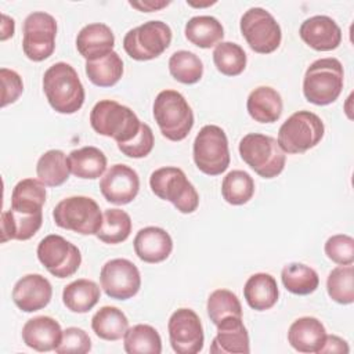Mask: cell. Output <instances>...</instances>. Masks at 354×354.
<instances>
[{
	"mask_svg": "<svg viewBox=\"0 0 354 354\" xmlns=\"http://www.w3.org/2000/svg\"><path fill=\"white\" fill-rule=\"evenodd\" d=\"M43 91L51 108L58 113H75L84 102V87L79 75L66 62H57L44 72Z\"/></svg>",
	"mask_w": 354,
	"mask_h": 354,
	"instance_id": "obj_1",
	"label": "cell"
},
{
	"mask_svg": "<svg viewBox=\"0 0 354 354\" xmlns=\"http://www.w3.org/2000/svg\"><path fill=\"white\" fill-rule=\"evenodd\" d=\"M344 72L337 58L326 57L314 61L303 79V94L315 105H329L337 100L343 90Z\"/></svg>",
	"mask_w": 354,
	"mask_h": 354,
	"instance_id": "obj_2",
	"label": "cell"
},
{
	"mask_svg": "<svg viewBox=\"0 0 354 354\" xmlns=\"http://www.w3.org/2000/svg\"><path fill=\"white\" fill-rule=\"evenodd\" d=\"M137 115L126 105L113 100L98 101L90 112V124L101 136L113 138L118 144L131 141L141 127Z\"/></svg>",
	"mask_w": 354,
	"mask_h": 354,
	"instance_id": "obj_3",
	"label": "cell"
},
{
	"mask_svg": "<svg viewBox=\"0 0 354 354\" xmlns=\"http://www.w3.org/2000/svg\"><path fill=\"white\" fill-rule=\"evenodd\" d=\"M152 112L162 136L170 141L184 140L194 126V112L176 90H162L153 101Z\"/></svg>",
	"mask_w": 354,
	"mask_h": 354,
	"instance_id": "obj_4",
	"label": "cell"
},
{
	"mask_svg": "<svg viewBox=\"0 0 354 354\" xmlns=\"http://www.w3.org/2000/svg\"><path fill=\"white\" fill-rule=\"evenodd\" d=\"M238 149L243 162L263 178H274L285 167L286 155L274 137L249 133L242 137Z\"/></svg>",
	"mask_w": 354,
	"mask_h": 354,
	"instance_id": "obj_5",
	"label": "cell"
},
{
	"mask_svg": "<svg viewBox=\"0 0 354 354\" xmlns=\"http://www.w3.org/2000/svg\"><path fill=\"white\" fill-rule=\"evenodd\" d=\"M149 187L158 198L171 202L180 213H194L199 205L195 187L178 167L166 166L153 170L149 176Z\"/></svg>",
	"mask_w": 354,
	"mask_h": 354,
	"instance_id": "obj_6",
	"label": "cell"
},
{
	"mask_svg": "<svg viewBox=\"0 0 354 354\" xmlns=\"http://www.w3.org/2000/svg\"><path fill=\"white\" fill-rule=\"evenodd\" d=\"M322 119L310 111L292 113L278 130V144L285 153H303L314 148L324 137Z\"/></svg>",
	"mask_w": 354,
	"mask_h": 354,
	"instance_id": "obj_7",
	"label": "cell"
},
{
	"mask_svg": "<svg viewBox=\"0 0 354 354\" xmlns=\"http://www.w3.org/2000/svg\"><path fill=\"white\" fill-rule=\"evenodd\" d=\"M53 218L59 228L82 235H95L102 224L98 203L83 195L69 196L58 202L53 210Z\"/></svg>",
	"mask_w": 354,
	"mask_h": 354,
	"instance_id": "obj_8",
	"label": "cell"
},
{
	"mask_svg": "<svg viewBox=\"0 0 354 354\" xmlns=\"http://www.w3.org/2000/svg\"><path fill=\"white\" fill-rule=\"evenodd\" d=\"M194 162L207 176H218L230 166L225 131L216 124L203 126L194 140Z\"/></svg>",
	"mask_w": 354,
	"mask_h": 354,
	"instance_id": "obj_9",
	"label": "cell"
},
{
	"mask_svg": "<svg viewBox=\"0 0 354 354\" xmlns=\"http://www.w3.org/2000/svg\"><path fill=\"white\" fill-rule=\"evenodd\" d=\"M171 36V29L166 22L148 21L124 35L123 48L136 61H149L166 51Z\"/></svg>",
	"mask_w": 354,
	"mask_h": 354,
	"instance_id": "obj_10",
	"label": "cell"
},
{
	"mask_svg": "<svg viewBox=\"0 0 354 354\" xmlns=\"http://www.w3.org/2000/svg\"><path fill=\"white\" fill-rule=\"evenodd\" d=\"M239 28L249 47L259 54H270L281 44L282 32L279 24L261 7H252L245 11L241 17Z\"/></svg>",
	"mask_w": 354,
	"mask_h": 354,
	"instance_id": "obj_11",
	"label": "cell"
},
{
	"mask_svg": "<svg viewBox=\"0 0 354 354\" xmlns=\"http://www.w3.org/2000/svg\"><path fill=\"white\" fill-rule=\"evenodd\" d=\"M24 54L35 62L47 59L55 48L57 21L44 11L30 12L22 25Z\"/></svg>",
	"mask_w": 354,
	"mask_h": 354,
	"instance_id": "obj_12",
	"label": "cell"
},
{
	"mask_svg": "<svg viewBox=\"0 0 354 354\" xmlns=\"http://www.w3.org/2000/svg\"><path fill=\"white\" fill-rule=\"evenodd\" d=\"M36 253L44 268L57 278L72 277L82 263L77 246L57 234L44 236L39 242Z\"/></svg>",
	"mask_w": 354,
	"mask_h": 354,
	"instance_id": "obj_13",
	"label": "cell"
},
{
	"mask_svg": "<svg viewBox=\"0 0 354 354\" xmlns=\"http://www.w3.org/2000/svg\"><path fill=\"white\" fill-rule=\"evenodd\" d=\"M100 282L108 297L127 300L138 293L141 275L133 261L127 259H112L102 266Z\"/></svg>",
	"mask_w": 354,
	"mask_h": 354,
	"instance_id": "obj_14",
	"label": "cell"
},
{
	"mask_svg": "<svg viewBox=\"0 0 354 354\" xmlns=\"http://www.w3.org/2000/svg\"><path fill=\"white\" fill-rule=\"evenodd\" d=\"M167 330L171 348L177 354H196L203 348V328L194 310H176L169 318Z\"/></svg>",
	"mask_w": 354,
	"mask_h": 354,
	"instance_id": "obj_15",
	"label": "cell"
},
{
	"mask_svg": "<svg viewBox=\"0 0 354 354\" xmlns=\"http://www.w3.org/2000/svg\"><path fill=\"white\" fill-rule=\"evenodd\" d=\"M102 196L115 205L130 203L140 191V177L127 165H112L100 180Z\"/></svg>",
	"mask_w": 354,
	"mask_h": 354,
	"instance_id": "obj_16",
	"label": "cell"
},
{
	"mask_svg": "<svg viewBox=\"0 0 354 354\" xmlns=\"http://www.w3.org/2000/svg\"><path fill=\"white\" fill-rule=\"evenodd\" d=\"M51 296L53 286L40 274H28L18 279L12 288V301L25 313L44 308L50 303Z\"/></svg>",
	"mask_w": 354,
	"mask_h": 354,
	"instance_id": "obj_17",
	"label": "cell"
},
{
	"mask_svg": "<svg viewBox=\"0 0 354 354\" xmlns=\"http://www.w3.org/2000/svg\"><path fill=\"white\" fill-rule=\"evenodd\" d=\"M301 40L317 51H330L342 43V29L328 15H314L307 18L299 29Z\"/></svg>",
	"mask_w": 354,
	"mask_h": 354,
	"instance_id": "obj_18",
	"label": "cell"
},
{
	"mask_svg": "<svg viewBox=\"0 0 354 354\" xmlns=\"http://www.w3.org/2000/svg\"><path fill=\"white\" fill-rule=\"evenodd\" d=\"M210 353L216 354H248L250 351L249 333L242 322V317H225L217 325Z\"/></svg>",
	"mask_w": 354,
	"mask_h": 354,
	"instance_id": "obj_19",
	"label": "cell"
},
{
	"mask_svg": "<svg viewBox=\"0 0 354 354\" xmlns=\"http://www.w3.org/2000/svg\"><path fill=\"white\" fill-rule=\"evenodd\" d=\"M115 36L112 29L101 22L83 26L76 36V48L86 61H95L113 51Z\"/></svg>",
	"mask_w": 354,
	"mask_h": 354,
	"instance_id": "obj_20",
	"label": "cell"
},
{
	"mask_svg": "<svg viewBox=\"0 0 354 354\" xmlns=\"http://www.w3.org/2000/svg\"><path fill=\"white\" fill-rule=\"evenodd\" d=\"M133 246L140 260L155 264L165 261L170 256L173 241L166 230L151 225L141 228L136 234Z\"/></svg>",
	"mask_w": 354,
	"mask_h": 354,
	"instance_id": "obj_21",
	"label": "cell"
},
{
	"mask_svg": "<svg viewBox=\"0 0 354 354\" xmlns=\"http://www.w3.org/2000/svg\"><path fill=\"white\" fill-rule=\"evenodd\" d=\"M62 337V329L58 321L51 317L40 315L30 318L22 328L24 343L36 351L44 353L55 350Z\"/></svg>",
	"mask_w": 354,
	"mask_h": 354,
	"instance_id": "obj_22",
	"label": "cell"
},
{
	"mask_svg": "<svg viewBox=\"0 0 354 354\" xmlns=\"http://www.w3.org/2000/svg\"><path fill=\"white\" fill-rule=\"evenodd\" d=\"M325 337V326L315 317L297 318L288 330V342L299 353H319Z\"/></svg>",
	"mask_w": 354,
	"mask_h": 354,
	"instance_id": "obj_23",
	"label": "cell"
},
{
	"mask_svg": "<svg viewBox=\"0 0 354 354\" xmlns=\"http://www.w3.org/2000/svg\"><path fill=\"white\" fill-rule=\"evenodd\" d=\"M282 98L281 94L270 87V86H260L250 91L246 109L252 119L259 123H274L281 118L282 113Z\"/></svg>",
	"mask_w": 354,
	"mask_h": 354,
	"instance_id": "obj_24",
	"label": "cell"
},
{
	"mask_svg": "<svg viewBox=\"0 0 354 354\" xmlns=\"http://www.w3.org/2000/svg\"><path fill=\"white\" fill-rule=\"evenodd\" d=\"M243 296L250 308L266 311L278 301L279 290L277 281L267 272H257L248 278L243 286Z\"/></svg>",
	"mask_w": 354,
	"mask_h": 354,
	"instance_id": "obj_25",
	"label": "cell"
},
{
	"mask_svg": "<svg viewBox=\"0 0 354 354\" xmlns=\"http://www.w3.org/2000/svg\"><path fill=\"white\" fill-rule=\"evenodd\" d=\"M43 212L22 213L12 209L1 213V242L30 239L41 227Z\"/></svg>",
	"mask_w": 354,
	"mask_h": 354,
	"instance_id": "obj_26",
	"label": "cell"
},
{
	"mask_svg": "<svg viewBox=\"0 0 354 354\" xmlns=\"http://www.w3.org/2000/svg\"><path fill=\"white\" fill-rule=\"evenodd\" d=\"M71 173L79 178L95 180L106 169V156L97 147H83L73 149L68 156Z\"/></svg>",
	"mask_w": 354,
	"mask_h": 354,
	"instance_id": "obj_27",
	"label": "cell"
},
{
	"mask_svg": "<svg viewBox=\"0 0 354 354\" xmlns=\"http://www.w3.org/2000/svg\"><path fill=\"white\" fill-rule=\"evenodd\" d=\"M100 296V286L94 281L86 278L68 283L62 290V301L65 307L77 314L88 313L98 303Z\"/></svg>",
	"mask_w": 354,
	"mask_h": 354,
	"instance_id": "obj_28",
	"label": "cell"
},
{
	"mask_svg": "<svg viewBox=\"0 0 354 354\" xmlns=\"http://www.w3.org/2000/svg\"><path fill=\"white\" fill-rule=\"evenodd\" d=\"M185 37L201 48L217 46L224 37L221 22L212 15H196L185 24Z\"/></svg>",
	"mask_w": 354,
	"mask_h": 354,
	"instance_id": "obj_29",
	"label": "cell"
},
{
	"mask_svg": "<svg viewBox=\"0 0 354 354\" xmlns=\"http://www.w3.org/2000/svg\"><path fill=\"white\" fill-rule=\"evenodd\" d=\"M46 185L39 178H24L12 188L11 209L22 213H39L46 202Z\"/></svg>",
	"mask_w": 354,
	"mask_h": 354,
	"instance_id": "obj_30",
	"label": "cell"
},
{
	"mask_svg": "<svg viewBox=\"0 0 354 354\" xmlns=\"http://www.w3.org/2000/svg\"><path fill=\"white\" fill-rule=\"evenodd\" d=\"M91 329L100 339L115 342L124 336L129 329V319L118 307L104 306L93 315Z\"/></svg>",
	"mask_w": 354,
	"mask_h": 354,
	"instance_id": "obj_31",
	"label": "cell"
},
{
	"mask_svg": "<svg viewBox=\"0 0 354 354\" xmlns=\"http://www.w3.org/2000/svg\"><path fill=\"white\" fill-rule=\"evenodd\" d=\"M71 167L66 155L61 149L44 152L36 165L37 178L47 187H59L69 178Z\"/></svg>",
	"mask_w": 354,
	"mask_h": 354,
	"instance_id": "obj_32",
	"label": "cell"
},
{
	"mask_svg": "<svg viewBox=\"0 0 354 354\" xmlns=\"http://www.w3.org/2000/svg\"><path fill=\"white\" fill-rule=\"evenodd\" d=\"M123 347L127 354H160L162 339L153 326L137 324L126 330Z\"/></svg>",
	"mask_w": 354,
	"mask_h": 354,
	"instance_id": "obj_33",
	"label": "cell"
},
{
	"mask_svg": "<svg viewBox=\"0 0 354 354\" xmlns=\"http://www.w3.org/2000/svg\"><path fill=\"white\" fill-rule=\"evenodd\" d=\"M281 279L288 292L300 296L313 293L319 285L317 271L301 263L286 264L281 271Z\"/></svg>",
	"mask_w": 354,
	"mask_h": 354,
	"instance_id": "obj_34",
	"label": "cell"
},
{
	"mask_svg": "<svg viewBox=\"0 0 354 354\" xmlns=\"http://www.w3.org/2000/svg\"><path fill=\"white\" fill-rule=\"evenodd\" d=\"M86 75L93 84L98 87H111L116 84L123 75V61L115 51L104 58L86 61Z\"/></svg>",
	"mask_w": 354,
	"mask_h": 354,
	"instance_id": "obj_35",
	"label": "cell"
},
{
	"mask_svg": "<svg viewBox=\"0 0 354 354\" xmlns=\"http://www.w3.org/2000/svg\"><path fill=\"white\" fill-rule=\"evenodd\" d=\"M131 218L122 209H106L102 214V224L95 236L104 243L116 245L129 238Z\"/></svg>",
	"mask_w": 354,
	"mask_h": 354,
	"instance_id": "obj_36",
	"label": "cell"
},
{
	"mask_svg": "<svg viewBox=\"0 0 354 354\" xmlns=\"http://www.w3.org/2000/svg\"><path fill=\"white\" fill-rule=\"evenodd\" d=\"M254 194V181L249 173L243 170L230 171L221 183V195L230 205H245Z\"/></svg>",
	"mask_w": 354,
	"mask_h": 354,
	"instance_id": "obj_37",
	"label": "cell"
},
{
	"mask_svg": "<svg viewBox=\"0 0 354 354\" xmlns=\"http://www.w3.org/2000/svg\"><path fill=\"white\" fill-rule=\"evenodd\" d=\"M169 72L180 83L194 84L203 75V64L201 58L187 50L176 51L169 58Z\"/></svg>",
	"mask_w": 354,
	"mask_h": 354,
	"instance_id": "obj_38",
	"label": "cell"
},
{
	"mask_svg": "<svg viewBox=\"0 0 354 354\" xmlns=\"http://www.w3.org/2000/svg\"><path fill=\"white\" fill-rule=\"evenodd\" d=\"M213 62L225 76H238L246 68V53L232 41H220L213 50Z\"/></svg>",
	"mask_w": 354,
	"mask_h": 354,
	"instance_id": "obj_39",
	"label": "cell"
},
{
	"mask_svg": "<svg viewBox=\"0 0 354 354\" xmlns=\"http://www.w3.org/2000/svg\"><path fill=\"white\" fill-rule=\"evenodd\" d=\"M329 297L339 304H351L354 301V270L351 264L335 267L326 279Z\"/></svg>",
	"mask_w": 354,
	"mask_h": 354,
	"instance_id": "obj_40",
	"label": "cell"
},
{
	"mask_svg": "<svg viewBox=\"0 0 354 354\" xmlns=\"http://www.w3.org/2000/svg\"><path fill=\"white\" fill-rule=\"evenodd\" d=\"M207 315L217 325L223 318L234 315L242 317V306L235 293L228 289H216L207 297Z\"/></svg>",
	"mask_w": 354,
	"mask_h": 354,
	"instance_id": "obj_41",
	"label": "cell"
},
{
	"mask_svg": "<svg viewBox=\"0 0 354 354\" xmlns=\"http://www.w3.org/2000/svg\"><path fill=\"white\" fill-rule=\"evenodd\" d=\"M324 250L326 257L339 266L353 264L354 261V239L350 235H332L325 242Z\"/></svg>",
	"mask_w": 354,
	"mask_h": 354,
	"instance_id": "obj_42",
	"label": "cell"
},
{
	"mask_svg": "<svg viewBox=\"0 0 354 354\" xmlns=\"http://www.w3.org/2000/svg\"><path fill=\"white\" fill-rule=\"evenodd\" d=\"M91 350V340L90 336L86 333V330L69 326L65 330H62V337L59 344L55 347V353L58 354H84Z\"/></svg>",
	"mask_w": 354,
	"mask_h": 354,
	"instance_id": "obj_43",
	"label": "cell"
},
{
	"mask_svg": "<svg viewBox=\"0 0 354 354\" xmlns=\"http://www.w3.org/2000/svg\"><path fill=\"white\" fill-rule=\"evenodd\" d=\"M153 133L147 123H141L138 134L129 142L118 144L119 151L129 158H145L153 148Z\"/></svg>",
	"mask_w": 354,
	"mask_h": 354,
	"instance_id": "obj_44",
	"label": "cell"
},
{
	"mask_svg": "<svg viewBox=\"0 0 354 354\" xmlns=\"http://www.w3.org/2000/svg\"><path fill=\"white\" fill-rule=\"evenodd\" d=\"M0 77L3 87L1 106H7L8 104H12L19 98L24 91V83L21 76L15 71L7 68L0 69Z\"/></svg>",
	"mask_w": 354,
	"mask_h": 354,
	"instance_id": "obj_45",
	"label": "cell"
},
{
	"mask_svg": "<svg viewBox=\"0 0 354 354\" xmlns=\"http://www.w3.org/2000/svg\"><path fill=\"white\" fill-rule=\"evenodd\" d=\"M348 351L350 348L347 342L335 335H326L324 346L319 350V353H344V354H347Z\"/></svg>",
	"mask_w": 354,
	"mask_h": 354,
	"instance_id": "obj_46",
	"label": "cell"
},
{
	"mask_svg": "<svg viewBox=\"0 0 354 354\" xmlns=\"http://www.w3.org/2000/svg\"><path fill=\"white\" fill-rule=\"evenodd\" d=\"M129 4L140 11H145V12H151V11H156L160 10L166 6L170 4V1H153V0H145V1H129Z\"/></svg>",
	"mask_w": 354,
	"mask_h": 354,
	"instance_id": "obj_47",
	"label": "cell"
},
{
	"mask_svg": "<svg viewBox=\"0 0 354 354\" xmlns=\"http://www.w3.org/2000/svg\"><path fill=\"white\" fill-rule=\"evenodd\" d=\"M14 30H15L14 19L10 18L8 15H6V14H1V35H0V39L4 41L8 37H12Z\"/></svg>",
	"mask_w": 354,
	"mask_h": 354,
	"instance_id": "obj_48",
	"label": "cell"
}]
</instances>
